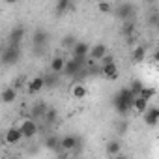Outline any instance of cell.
<instances>
[{
	"label": "cell",
	"instance_id": "1",
	"mask_svg": "<svg viewBox=\"0 0 159 159\" xmlns=\"http://www.w3.org/2000/svg\"><path fill=\"white\" fill-rule=\"evenodd\" d=\"M49 32L43 30V28H38L34 34H32V49L36 52V56H41L45 51H47V45H49Z\"/></svg>",
	"mask_w": 159,
	"mask_h": 159
},
{
	"label": "cell",
	"instance_id": "2",
	"mask_svg": "<svg viewBox=\"0 0 159 159\" xmlns=\"http://www.w3.org/2000/svg\"><path fill=\"white\" fill-rule=\"evenodd\" d=\"M21 60V45L8 43V47L2 51V64L4 66H15Z\"/></svg>",
	"mask_w": 159,
	"mask_h": 159
},
{
	"label": "cell",
	"instance_id": "3",
	"mask_svg": "<svg viewBox=\"0 0 159 159\" xmlns=\"http://www.w3.org/2000/svg\"><path fill=\"white\" fill-rule=\"evenodd\" d=\"M114 15H116V19L122 21V23H125V21H135L137 10H135V6H133L131 2H124V4H120V6L114 10Z\"/></svg>",
	"mask_w": 159,
	"mask_h": 159
},
{
	"label": "cell",
	"instance_id": "4",
	"mask_svg": "<svg viewBox=\"0 0 159 159\" xmlns=\"http://www.w3.org/2000/svg\"><path fill=\"white\" fill-rule=\"evenodd\" d=\"M112 107H114V111H116L120 116H127V114L133 111V103H129V101L122 99L118 94H114V96H112Z\"/></svg>",
	"mask_w": 159,
	"mask_h": 159
},
{
	"label": "cell",
	"instance_id": "5",
	"mask_svg": "<svg viewBox=\"0 0 159 159\" xmlns=\"http://www.w3.org/2000/svg\"><path fill=\"white\" fill-rule=\"evenodd\" d=\"M19 127H21V131H23V137H25V139H34V137L39 133V125H38V122H36V120H32V118H26Z\"/></svg>",
	"mask_w": 159,
	"mask_h": 159
},
{
	"label": "cell",
	"instance_id": "6",
	"mask_svg": "<svg viewBox=\"0 0 159 159\" xmlns=\"http://www.w3.org/2000/svg\"><path fill=\"white\" fill-rule=\"evenodd\" d=\"M47 111H49V105L45 103V101H38V103H34L32 107H30V111H28V118H32V120H43V116L47 114Z\"/></svg>",
	"mask_w": 159,
	"mask_h": 159
},
{
	"label": "cell",
	"instance_id": "7",
	"mask_svg": "<svg viewBox=\"0 0 159 159\" xmlns=\"http://www.w3.org/2000/svg\"><path fill=\"white\" fill-rule=\"evenodd\" d=\"M69 11H75V0H56V6H54L56 17H62Z\"/></svg>",
	"mask_w": 159,
	"mask_h": 159
},
{
	"label": "cell",
	"instance_id": "8",
	"mask_svg": "<svg viewBox=\"0 0 159 159\" xmlns=\"http://www.w3.org/2000/svg\"><path fill=\"white\" fill-rule=\"evenodd\" d=\"M60 144H62L64 150L71 152V150H75L77 146H83V139L77 137V135H64V137L60 139Z\"/></svg>",
	"mask_w": 159,
	"mask_h": 159
},
{
	"label": "cell",
	"instance_id": "9",
	"mask_svg": "<svg viewBox=\"0 0 159 159\" xmlns=\"http://www.w3.org/2000/svg\"><path fill=\"white\" fill-rule=\"evenodd\" d=\"M43 88H45L43 75H39V77H34V79H30V81L26 83V90H28V94H30V96H36V94H39Z\"/></svg>",
	"mask_w": 159,
	"mask_h": 159
},
{
	"label": "cell",
	"instance_id": "10",
	"mask_svg": "<svg viewBox=\"0 0 159 159\" xmlns=\"http://www.w3.org/2000/svg\"><path fill=\"white\" fill-rule=\"evenodd\" d=\"M21 139H25V137H23V131H21L19 125L10 127V129L6 131V135H4V142H6V144H19Z\"/></svg>",
	"mask_w": 159,
	"mask_h": 159
},
{
	"label": "cell",
	"instance_id": "11",
	"mask_svg": "<svg viewBox=\"0 0 159 159\" xmlns=\"http://www.w3.org/2000/svg\"><path fill=\"white\" fill-rule=\"evenodd\" d=\"M142 118H144L146 125H150V127L157 125L159 124V107H148L146 112L142 114Z\"/></svg>",
	"mask_w": 159,
	"mask_h": 159
},
{
	"label": "cell",
	"instance_id": "12",
	"mask_svg": "<svg viewBox=\"0 0 159 159\" xmlns=\"http://www.w3.org/2000/svg\"><path fill=\"white\" fill-rule=\"evenodd\" d=\"M43 81H45V88L52 90V88H56V86L60 84V73H56V71L49 69V71L43 75Z\"/></svg>",
	"mask_w": 159,
	"mask_h": 159
},
{
	"label": "cell",
	"instance_id": "13",
	"mask_svg": "<svg viewBox=\"0 0 159 159\" xmlns=\"http://www.w3.org/2000/svg\"><path fill=\"white\" fill-rule=\"evenodd\" d=\"M23 38H25V28H23L21 25H17V26H13V28H11L10 36H8V41H10V43H13V45H21Z\"/></svg>",
	"mask_w": 159,
	"mask_h": 159
},
{
	"label": "cell",
	"instance_id": "14",
	"mask_svg": "<svg viewBox=\"0 0 159 159\" xmlns=\"http://www.w3.org/2000/svg\"><path fill=\"white\" fill-rule=\"evenodd\" d=\"M101 75H103L105 79H109V81H114V79L118 77V67H116V64H114V62H111V64H101Z\"/></svg>",
	"mask_w": 159,
	"mask_h": 159
},
{
	"label": "cell",
	"instance_id": "15",
	"mask_svg": "<svg viewBox=\"0 0 159 159\" xmlns=\"http://www.w3.org/2000/svg\"><path fill=\"white\" fill-rule=\"evenodd\" d=\"M107 54V45L105 43H96L94 47H90V58L92 60H101L103 56Z\"/></svg>",
	"mask_w": 159,
	"mask_h": 159
},
{
	"label": "cell",
	"instance_id": "16",
	"mask_svg": "<svg viewBox=\"0 0 159 159\" xmlns=\"http://www.w3.org/2000/svg\"><path fill=\"white\" fill-rule=\"evenodd\" d=\"M90 54V45L84 41H77L75 47L71 49V56H88Z\"/></svg>",
	"mask_w": 159,
	"mask_h": 159
},
{
	"label": "cell",
	"instance_id": "17",
	"mask_svg": "<svg viewBox=\"0 0 159 159\" xmlns=\"http://www.w3.org/2000/svg\"><path fill=\"white\" fill-rule=\"evenodd\" d=\"M146 58V47L144 45H135L131 51V62L133 64H140Z\"/></svg>",
	"mask_w": 159,
	"mask_h": 159
},
{
	"label": "cell",
	"instance_id": "18",
	"mask_svg": "<svg viewBox=\"0 0 159 159\" xmlns=\"http://www.w3.org/2000/svg\"><path fill=\"white\" fill-rule=\"evenodd\" d=\"M15 99H17V88H15V86H8V88L2 90V103L10 105V103H13Z\"/></svg>",
	"mask_w": 159,
	"mask_h": 159
},
{
	"label": "cell",
	"instance_id": "19",
	"mask_svg": "<svg viewBox=\"0 0 159 159\" xmlns=\"http://www.w3.org/2000/svg\"><path fill=\"white\" fill-rule=\"evenodd\" d=\"M105 152H107V155H120V152H122V142L120 140H116V139H112V140H109L107 142V146H105Z\"/></svg>",
	"mask_w": 159,
	"mask_h": 159
},
{
	"label": "cell",
	"instance_id": "20",
	"mask_svg": "<svg viewBox=\"0 0 159 159\" xmlns=\"http://www.w3.org/2000/svg\"><path fill=\"white\" fill-rule=\"evenodd\" d=\"M148 107H150V105H148V99H144L142 96L135 98V105H133V111H135L137 114H144Z\"/></svg>",
	"mask_w": 159,
	"mask_h": 159
},
{
	"label": "cell",
	"instance_id": "21",
	"mask_svg": "<svg viewBox=\"0 0 159 159\" xmlns=\"http://www.w3.org/2000/svg\"><path fill=\"white\" fill-rule=\"evenodd\" d=\"M56 122H58V111H56V109H51V107H49L47 114L43 116V124H45V125L49 127V125H54Z\"/></svg>",
	"mask_w": 159,
	"mask_h": 159
},
{
	"label": "cell",
	"instance_id": "22",
	"mask_svg": "<svg viewBox=\"0 0 159 159\" xmlns=\"http://www.w3.org/2000/svg\"><path fill=\"white\" fill-rule=\"evenodd\" d=\"M43 144H45V148H47V150L54 152V150H56V146L60 144V139H58V137H56L54 133H51V135H47V137H45Z\"/></svg>",
	"mask_w": 159,
	"mask_h": 159
},
{
	"label": "cell",
	"instance_id": "23",
	"mask_svg": "<svg viewBox=\"0 0 159 159\" xmlns=\"http://www.w3.org/2000/svg\"><path fill=\"white\" fill-rule=\"evenodd\" d=\"M64 67H66V60H64L62 56H54V58L51 60V67H49V69H52V71H56V73H62Z\"/></svg>",
	"mask_w": 159,
	"mask_h": 159
},
{
	"label": "cell",
	"instance_id": "24",
	"mask_svg": "<svg viewBox=\"0 0 159 159\" xmlns=\"http://www.w3.org/2000/svg\"><path fill=\"white\" fill-rule=\"evenodd\" d=\"M71 94H73V98H75V99H84V98L88 96V90H86V86H84V84H75V86H73V90H71Z\"/></svg>",
	"mask_w": 159,
	"mask_h": 159
},
{
	"label": "cell",
	"instance_id": "25",
	"mask_svg": "<svg viewBox=\"0 0 159 159\" xmlns=\"http://www.w3.org/2000/svg\"><path fill=\"white\" fill-rule=\"evenodd\" d=\"M122 34H124L125 38L135 36V21H125V23L122 25Z\"/></svg>",
	"mask_w": 159,
	"mask_h": 159
},
{
	"label": "cell",
	"instance_id": "26",
	"mask_svg": "<svg viewBox=\"0 0 159 159\" xmlns=\"http://www.w3.org/2000/svg\"><path fill=\"white\" fill-rule=\"evenodd\" d=\"M129 88H131V92H133V94L139 98V96H140V92H142V88H144V83L140 81V79H133Z\"/></svg>",
	"mask_w": 159,
	"mask_h": 159
},
{
	"label": "cell",
	"instance_id": "27",
	"mask_svg": "<svg viewBox=\"0 0 159 159\" xmlns=\"http://www.w3.org/2000/svg\"><path fill=\"white\" fill-rule=\"evenodd\" d=\"M75 43H77V38H75V36H71V34L64 36V39H62V47H64V49H73V47H75Z\"/></svg>",
	"mask_w": 159,
	"mask_h": 159
},
{
	"label": "cell",
	"instance_id": "28",
	"mask_svg": "<svg viewBox=\"0 0 159 159\" xmlns=\"http://www.w3.org/2000/svg\"><path fill=\"white\" fill-rule=\"evenodd\" d=\"M140 96H142L144 99H148V101H150V99L155 96V88H152V86H144V88H142V92H140Z\"/></svg>",
	"mask_w": 159,
	"mask_h": 159
},
{
	"label": "cell",
	"instance_id": "29",
	"mask_svg": "<svg viewBox=\"0 0 159 159\" xmlns=\"http://www.w3.org/2000/svg\"><path fill=\"white\" fill-rule=\"evenodd\" d=\"M98 10H99L101 13H109V11H112V8H111V4H109V0H101V2L98 4Z\"/></svg>",
	"mask_w": 159,
	"mask_h": 159
},
{
	"label": "cell",
	"instance_id": "30",
	"mask_svg": "<svg viewBox=\"0 0 159 159\" xmlns=\"http://www.w3.org/2000/svg\"><path fill=\"white\" fill-rule=\"evenodd\" d=\"M111 62H114V58H112V54H105V56L101 58V64H111Z\"/></svg>",
	"mask_w": 159,
	"mask_h": 159
},
{
	"label": "cell",
	"instance_id": "31",
	"mask_svg": "<svg viewBox=\"0 0 159 159\" xmlns=\"http://www.w3.org/2000/svg\"><path fill=\"white\" fill-rule=\"evenodd\" d=\"M13 86H15V88L19 90V88L23 86V79H15V81H13Z\"/></svg>",
	"mask_w": 159,
	"mask_h": 159
},
{
	"label": "cell",
	"instance_id": "32",
	"mask_svg": "<svg viewBox=\"0 0 159 159\" xmlns=\"http://www.w3.org/2000/svg\"><path fill=\"white\" fill-rule=\"evenodd\" d=\"M125 129H127V124H122V125H118V133H125Z\"/></svg>",
	"mask_w": 159,
	"mask_h": 159
},
{
	"label": "cell",
	"instance_id": "33",
	"mask_svg": "<svg viewBox=\"0 0 159 159\" xmlns=\"http://www.w3.org/2000/svg\"><path fill=\"white\" fill-rule=\"evenodd\" d=\"M153 60H155V62H157V64H159V49H157V51H155V52H153Z\"/></svg>",
	"mask_w": 159,
	"mask_h": 159
},
{
	"label": "cell",
	"instance_id": "34",
	"mask_svg": "<svg viewBox=\"0 0 159 159\" xmlns=\"http://www.w3.org/2000/svg\"><path fill=\"white\" fill-rule=\"evenodd\" d=\"M8 4H15V2H19V0H6Z\"/></svg>",
	"mask_w": 159,
	"mask_h": 159
},
{
	"label": "cell",
	"instance_id": "35",
	"mask_svg": "<svg viewBox=\"0 0 159 159\" xmlns=\"http://www.w3.org/2000/svg\"><path fill=\"white\" fill-rule=\"evenodd\" d=\"M146 2H150V4H153V2H155V0H146Z\"/></svg>",
	"mask_w": 159,
	"mask_h": 159
}]
</instances>
